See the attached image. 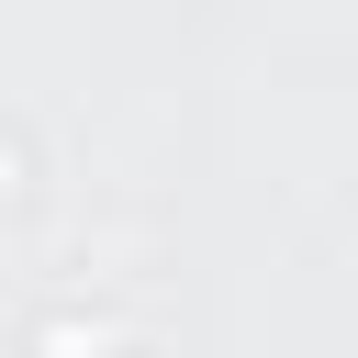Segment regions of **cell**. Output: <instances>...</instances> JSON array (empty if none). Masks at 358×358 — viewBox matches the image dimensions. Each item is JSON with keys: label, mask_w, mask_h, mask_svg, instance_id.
Wrapping results in <instances>:
<instances>
[{"label": "cell", "mask_w": 358, "mask_h": 358, "mask_svg": "<svg viewBox=\"0 0 358 358\" xmlns=\"http://www.w3.org/2000/svg\"><path fill=\"white\" fill-rule=\"evenodd\" d=\"M0 179H11V145H0Z\"/></svg>", "instance_id": "1"}]
</instances>
